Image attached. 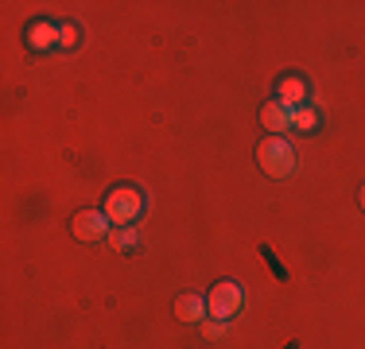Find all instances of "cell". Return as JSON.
I'll return each instance as SVG.
<instances>
[{
  "instance_id": "cell-11",
  "label": "cell",
  "mask_w": 365,
  "mask_h": 349,
  "mask_svg": "<svg viewBox=\"0 0 365 349\" xmlns=\"http://www.w3.org/2000/svg\"><path fill=\"white\" fill-rule=\"evenodd\" d=\"M78 43H82V28H78L74 20L58 24V47H63V51H74Z\"/></svg>"
},
{
  "instance_id": "cell-5",
  "label": "cell",
  "mask_w": 365,
  "mask_h": 349,
  "mask_svg": "<svg viewBox=\"0 0 365 349\" xmlns=\"http://www.w3.org/2000/svg\"><path fill=\"white\" fill-rule=\"evenodd\" d=\"M24 47L36 51V55L55 51V47H58V24H51V20H31L28 28H24Z\"/></svg>"
},
{
  "instance_id": "cell-10",
  "label": "cell",
  "mask_w": 365,
  "mask_h": 349,
  "mask_svg": "<svg viewBox=\"0 0 365 349\" xmlns=\"http://www.w3.org/2000/svg\"><path fill=\"white\" fill-rule=\"evenodd\" d=\"M113 249H136V241H140V229H136V225H117V229H109V237H106Z\"/></svg>"
},
{
  "instance_id": "cell-2",
  "label": "cell",
  "mask_w": 365,
  "mask_h": 349,
  "mask_svg": "<svg viewBox=\"0 0 365 349\" xmlns=\"http://www.w3.org/2000/svg\"><path fill=\"white\" fill-rule=\"evenodd\" d=\"M257 163H260L264 174L284 179V174H292V167H295V152H292V144L284 136H264L257 144Z\"/></svg>"
},
{
  "instance_id": "cell-13",
  "label": "cell",
  "mask_w": 365,
  "mask_h": 349,
  "mask_svg": "<svg viewBox=\"0 0 365 349\" xmlns=\"http://www.w3.org/2000/svg\"><path fill=\"white\" fill-rule=\"evenodd\" d=\"M361 209H365V187H361Z\"/></svg>"
},
{
  "instance_id": "cell-1",
  "label": "cell",
  "mask_w": 365,
  "mask_h": 349,
  "mask_svg": "<svg viewBox=\"0 0 365 349\" xmlns=\"http://www.w3.org/2000/svg\"><path fill=\"white\" fill-rule=\"evenodd\" d=\"M140 209H144V194L136 187H128V182H120V187H113L106 194L101 214H106L113 225H133L136 217H140Z\"/></svg>"
},
{
  "instance_id": "cell-6",
  "label": "cell",
  "mask_w": 365,
  "mask_h": 349,
  "mask_svg": "<svg viewBox=\"0 0 365 349\" xmlns=\"http://www.w3.org/2000/svg\"><path fill=\"white\" fill-rule=\"evenodd\" d=\"M307 82H303L299 74H284L280 82H276V101L288 105V109H299V105H307Z\"/></svg>"
},
{
  "instance_id": "cell-12",
  "label": "cell",
  "mask_w": 365,
  "mask_h": 349,
  "mask_svg": "<svg viewBox=\"0 0 365 349\" xmlns=\"http://www.w3.org/2000/svg\"><path fill=\"white\" fill-rule=\"evenodd\" d=\"M225 326H230L225 318H214V322L206 318V322H202V338H222V334H225Z\"/></svg>"
},
{
  "instance_id": "cell-4",
  "label": "cell",
  "mask_w": 365,
  "mask_h": 349,
  "mask_svg": "<svg viewBox=\"0 0 365 349\" xmlns=\"http://www.w3.org/2000/svg\"><path fill=\"white\" fill-rule=\"evenodd\" d=\"M71 229H74L78 241H101V237H109L113 222L101 214V209H78V214L71 217Z\"/></svg>"
},
{
  "instance_id": "cell-9",
  "label": "cell",
  "mask_w": 365,
  "mask_h": 349,
  "mask_svg": "<svg viewBox=\"0 0 365 349\" xmlns=\"http://www.w3.org/2000/svg\"><path fill=\"white\" fill-rule=\"evenodd\" d=\"M319 125H323V117H319L315 105H299V109H292V128H299V132H319Z\"/></svg>"
},
{
  "instance_id": "cell-3",
  "label": "cell",
  "mask_w": 365,
  "mask_h": 349,
  "mask_svg": "<svg viewBox=\"0 0 365 349\" xmlns=\"http://www.w3.org/2000/svg\"><path fill=\"white\" fill-rule=\"evenodd\" d=\"M206 307H210V318H225V322H230L233 314H241V307H245V291H241L233 279H222V283L210 287Z\"/></svg>"
},
{
  "instance_id": "cell-7",
  "label": "cell",
  "mask_w": 365,
  "mask_h": 349,
  "mask_svg": "<svg viewBox=\"0 0 365 349\" xmlns=\"http://www.w3.org/2000/svg\"><path fill=\"white\" fill-rule=\"evenodd\" d=\"M175 318L179 322H198V326H202V322L210 318V307H206L202 295L187 291V295H179V299H175Z\"/></svg>"
},
{
  "instance_id": "cell-8",
  "label": "cell",
  "mask_w": 365,
  "mask_h": 349,
  "mask_svg": "<svg viewBox=\"0 0 365 349\" xmlns=\"http://www.w3.org/2000/svg\"><path fill=\"white\" fill-rule=\"evenodd\" d=\"M260 125L268 128V136H280L292 128V109L280 101H264V109H260Z\"/></svg>"
}]
</instances>
